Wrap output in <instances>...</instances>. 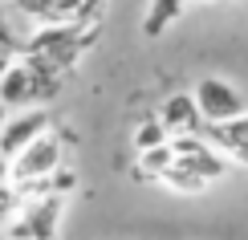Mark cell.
<instances>
[{"label": "cell", "mask_w": 248, "mask_h": 240, "mask_svg": "<svg viewBox=\"0 0 248 240\" xmlns=\"http://www.w3.org/2000/svg\"><path fill=\"white\" fill-rule=\"evenodd\" d=\"M86 37L78 25H41L33 37L20 45V57L33 61V65L49 69V74H69L86 53Z\"/></svg>", "instance_id": "obj_1"}, {"label": "cell", "mask_w": 248, "mask_h": 240, "mask_svg": "<svg viewBox=\"0 0 248 240\" xmlns=\"http://www.w3.org/2000/svg\"><path fill=\"white\" fill-rule=\"evenodd\" d=\"M61 94V74L33 65V61L16 57L13 65L0 74V106L4 110H25V106H41V102Z\"/></svg>", "instance_id": "obj_2"}, {"label": "cell", "mask_w": 248, "mask_h": 240, "mask_svg": "<svg viewBox=\"0 0 248 240\" xmlns=\"http://www.w3.org/2000/svg\"><path fill=\"white\" fill-rule=\"evenodd\" d=\"M61 216H65V195H37V200H20L13 220L4 224V240H57Z\"/></svg>", "instance_id": "obj_3"}, {"label": "cell", "mask_w": 248, "mask_h": 240, "mask_svg": "<svg viewBox=\"0 0 248 240\" xmlns=\"http://www.w3.org/2000/svg\"><path fill=\"white\" fill-rule=\"evenodd\" d=\"M65 134L49 127L45 134H37L20 155L8 159V171H13V183H33V179H49L61 163H65Z\"/></svg>", "instance_id": "obj_4"}, {"label": "cell", "mask_w": 248, "mask_h": 240, "mask_svg": "<svg viewBox=\"0 0 248 240\" xmlns=\"http://www.w3.org/2000/svg\"><path fill=\"white\" fill-rule=\"evenodd\" d=\"M171 159L179 163V167H187L191 175H200L208 187L232 171V163L224 159L203 134H179V139H171Z\"/></svg>", "instance_id": "obj_5"}, {"label": "cell", "mask_w": 248, "mask_h": 240, "mask_svg": "<svg viewBox=\"0 0 248 240\" xmlns=\"http://www.w3.org/2000/svg\"><path fill=\"white\" fill-rule=\"evenodd\" d=\"M191 98H195V106H200L203 122H228V118L248 110V98L224 78H203L200 86L191 90Z\"/></svg>", "instance_id": "obj_6"}, {"label": "cell", "mask_w": 248, "mask_h": 240, "mask_svg": "<svg viewBox=\"0 0 248 240\" xmlns=\"http://www.w3.org/2000/svg\"><path fill=\"white\" fill-rule=\"evenodd\" d=\"M49 127H53V114H49L45 106H25L16 114H8L4 127H0V155H4V159L20 155L37 134H45Z\"/></svg>", "instance_id": "obj_7"}, {"label": "cell", "mask_w": 248, "mask_h": 240, "mask_svg": "<svg viewBox=\"0 0 248 240\" xmlns=\"http://www.w3.org/2000/svg\"><path fill=\"white\" fill-rule=\"evenodd\" d=\"M159 122L167 127L171 139H179V134H203V114H200L191 94H171L159 106Z\"/></svg>", "instance_id": "obj_8"}, {"label": "cell", "mask_w": 248, "mask_h": 240, "mask_svg": "<svg viewBox=\"0 0 248 240\" xmlns=\"http://www.w3.org/2000/svg\"><path fill=\"white\" fill-rule=\"evenodd\" d=\"M203 139L232 163L236 155L248 147V110L236 114V118H228V122H203Z\"/></svg>", "instance_id": "obj_9"}, {"label": "cell", "mask_w": 248, "mask_h": 240, "mask_svg": "<svg viewBox=\"0 0 248 240\" xmlns=\"http://www.w3.org/2000/svg\"><path fill=\"white\" fill-rule=\"evenodd\" d=\"M183 4H187V0H147V13H142V37L159 41L175 20L183 16Z\"/></svg>", "instance_id": "obj_10"}, {"label": "cell", "mask_w": 248, "mask_h": 240, "mask_svg": "<svg viewBox=\"0 0 248 240\" xmlns=\"http://www.w3.org/2000/svg\"><path fill=\"white\" fill-rule=\"evenodd\" d=\"M171 134H167V127L159 122V114H147V118H139V127H134V151H155V147H163Z\"/></svg>", "instance_id": "obj_11"}, {"label": "cell", "mask_w": 248, "mask_h": 240, "mask_svg": "<svg viewBox=\"0 0 248 240\" xmlns=\"http://www.w3.org/2000/svg\"><path fill=\"white\" fill-rule=\"evenodd\" d=\"M159 183H163V187H171V192H179V195H200L203 187H208V183L200 179V175H191L187 167H179L175 159H171V167H167V171L159 175Z\"/></svg>", "instance_id": "obj_12"}, {"label": "cell", "mask_w": 248, "mask_h": 240, "mask_svg": "<svg viewBox=\"0 0 248 240\" xmlns=\"http://www.w3.org/2000/svg\"><path fill=\"white\" fill-rule=\"evenodd\" d=\"M20 45H25V41H16V33L8 29V20L0 16V74H4V69L20 57Z\"/></svg>", "instance_id": "obj_13"}, {"label": "cell", "mask_w": 248, "mask_h": 240, "mask_svg": "<svg viewBox=\"0 0 248 240\" xmlns=\"http://www.w3.org/2000/svg\"><path fill=\"white\" fill-rule=\"evenodd\" d=\"M49 192H53V195H69V192H78V171L61 163L57 171L49 175Z\"/></svg>", "instance_id": "obj_14"}, {"label": "cell", "mask_w": 248, "mask_h": 240, "mask_svg": "<svg viewBox=\"0 0 248 240\" xmlns=\"http://www.w3.org/2000/svg\"><path fill=\"white\" fill-rule=\"evenodd\" d=\"M20 208V200H16V192H13V183L8 187H0V232H4V224L13 220V212Z\"/></svg>", "instance_id": "obj_15"}, {"label": "cell", "mask_w": 248, "mask_h": 240, "mask_svg": "<svg viewBox=\"0 0 248 240\" xmlns=\"http://www.w3.org/2000/svg\"><path fill=\"white\" fill-rule=\"evenodd\" d=\"M8 183H13V171H8V159L0 155V187H8Z\"/></svg>", "instance_id": "obj_16"}, {"label": "cell", "mask_w": 248, "mask_h": 240, "mask_svg": "<svg viewBox=\"0 0 248 240\" xmlns=\"http://www.w3.org/2000/svg\"><path fill=\"white\" fill-rule=\"evenodd\" d=\"M232 167H244V171H248V147H244V151H240V155L232 159Z\"/></svg>", "instance_id": "obj_17"}, {"label": "cell", "mask_w": 248, "mask_h": 240, "mask_svg": "<svg viewBox=\"0 0 248 240\" xmlns=\"http://www.w3.org/2000/svg\"><path fill=\"white\" fill-rule=\"evenodd\" d=\"M4 118H8V110H4V106H0V127H4Z\"/></svg>", "instance_id": "obj_18"}, {"label": "cell", "mask_w": 248, "mask_h": 240, "mask_svg": "<svg viewBox=\"0 0 248 240\" xmlns=\"http://www.w3.org/2000/svg\"><path fill=\"white\" fill-rule=\"evenodd\" d=\"M203 4H216V0H203Z\"/></svg>", "instance_id": "obj_19"}, {"label": "cell", "mask_w": 248, "mask_h": 240, "mask_svg": "<svg viewBox=\"0 0 248 240\" xmlns=\"http://www.w3.org/2000/svg\"><path fill=\"white\" fill-rule=\"evenodd\" d=\"M0 240H4V236H0Z\"/></svg>", "instance_id": "obj_20"}]
</instances>
